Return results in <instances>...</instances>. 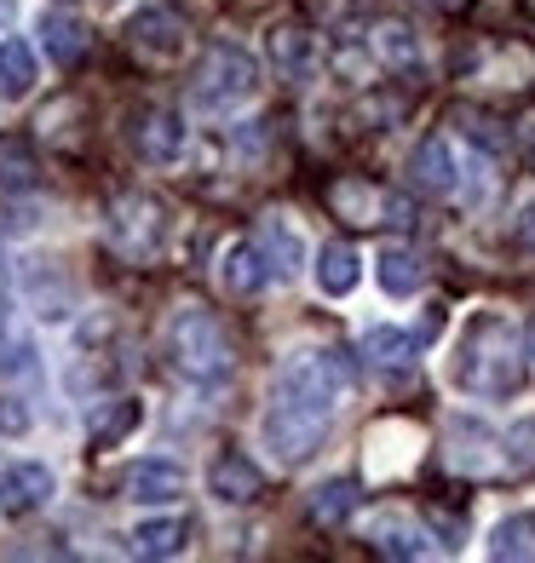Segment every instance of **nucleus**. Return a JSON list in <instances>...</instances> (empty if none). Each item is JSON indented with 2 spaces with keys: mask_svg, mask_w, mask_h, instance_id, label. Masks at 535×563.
Segmentation results:
<instances>
[{
  "mask_svg": "<svg viewBox=\"0 0 535 563\" xmlns=\"http://www.w3.org/2000/svg\"><path fill=\"white\" fill-rule=\"evenodd\" d=\"M351 356L340 345H323V351H299L283 363V374H276V391H271V408H265V443L271 454L283 460V466H305L323 438H328V426H335L340 415V402L351 397Z\"/></svg>",
  "mask_w": 535,
  "mask_h": 563,
  "instance_id": "1",
  "label": "nucleus"
},
{
  "mask_svg": "<svg viewBox=\"0 0 535 563\" xmlns=\"http://www.w3.org/2000/svg\"><path fill=\"white\" fill-rule=\"evenodd\" d=\"M524 356L529 345L518 340V328L483 311L467 340H461V356H455V379H461V391L483 397V402H501V397H518L524 391Z\"/></svg>",
  "mask_w": 535,
  "mask_h": 563,
  "instance_id": "2",
  "label": "nucleus"
},
{
  "mask_svg": "<svg viewBox=\"0 0 535 563\" xmlns=\"http://www.w3.org/2000/svg\"><path fill=\"white\" fill-rule=\"evenodd\" d=\"M167 363L190 379V386H225L237 368V351H231V334H225V322L214 311H201V305H178L167 317Z\"/></svg>",
  "mask_w": 535,
  "mask_h": 563,
  "instance_id": "3",
  "label": "nucleus"
},
{
  "mask_svg": "<svg viewBox=\"0 0 535 563\" xmlns=\"http://www.w3.org/2000/svg\"><path fill=\"white\" fill-rule=\"evenodd\" d=\"M253 87H260V64H253L248 46H237V41H214V46H208V58H201V69H196L190 98H196V110L225 115V110L248 104Z\"/></svg>",
  "mask_w": 535,
  "mask_h": 563,
  "instance_id": "4",
  "label": "nucleus"
},
{
  "mask_svg": "<svg viewBox=\"0 0 535 563\" xmlns=\"http://www.w3.org/2000/svg\"><path fill=\"white\" fill-rule=\"evenodd\" d=\"M110 230H116L121 253H133V260H156V247H162V236H167V208H162L156 196L133 190V196L116 201Z\"/></svg>",
  "mask_w": 535,
  "mask_h": 563,
  "instance_id": "5",
  "label": "nucleus"
},
{
  "mask_svg": "<svg viewBox=\"0 0 535 563\" xmlns=\"http://www.w3.org/2000/svg\"><path fill=\"white\" fill-rule=\"evenodd\" d=\"M127 139H133V150L150 167H167V162L185 156V115L167 110V104H144L127 121Z\"/></svg>",
  "mask_w": 535,
  "mask_h": 563,
  "instance_id": "6",
  "label": "nucleus"
},
{
  "mask_svg": "<svg viewBox=\"0 0 535 563\" xmlns=\"http://www.w3.org/2000/svg\"><path fill=\"white\" fill-rule=\"evenodd\" d=\"M328 201H335V213L346 224H410V201L374 190L363 178H340V185L328 190Z\"/></svg>",
  "mask_w": 535,
  "mask_h": 563,
  "instance_id": "7",
  "label": "nucleus"
},
{
  "mask_svg": "<svg viewBox=\"0 0 535 563\" xmlns=\"http://www.w3.org/2000/svg\"><path fill=\"white\" fill-rule=\"evenodd\" d=\"M185 35H190V23L178 7H139L133 23H127V41H133L144 58H178L185 53Z\"/></svg>",
  "mask_w": 535,
  "mask_h": 563,
  "instance_id": "8",
  "label": "nucleus"
},
{
  "mask_svg": "<svg viewBox=\"0 0 535 563\" xmlns=\"http://www.w3.org/2000/svg\"><path fill=\"white\" fill-rule=\"evenodd\" d=\"M46 500H53V472L41 460H7L0 466V511L7 518H30Z\"/></svg>",
  "mask_w": 535,
  "mask_h": 563,
  "instance_id": "9",
  "label": "nucleus"
},
{
  "mask_svg": "<svg viewBox=\"0 0 535 563\" xmlns=\"http://www.w3.org/2000/svg\"><path fill=\"white\" fill-rule=\"evenodd\" d=\"M208 495L225 500V506H253V500L265 495V472L253 466L248 454L231 449V454H219L214 466H208Z\"/></svg>",
  "mask_w": 535,
  "mask_h": 563,
  "instance_id": "10",
  "label": "nucleus"
},
{
  "mask_svg": "<svg viewBox=\"0 0 535 563\" xmlns=\"http://www.w3.org/2000/svg\"><path fill=\"white\" fill-rule=\"evenodd\" d=\"M121 489L139 506H167V500L185 495V472H178L173 460H139V466L121 472Z\"/></svg>",
  "mask_w": 535,
  "mask_h": 563,
  "instance_id": "11",
  "label": "nucleus"
},
{
  "mask_svg": "<svg viewBox=\"0 0 535 563\" xmlns=\"http://www.w3.org/2000/svg\"><path fill=\"white\" fill-rule=\"evenodd\" d=\"M271 282V265H265V253H260V242H231L219 253V288L231 294V299H242V294H260Z\"/></svg>",
  "mask_w": 535,
  "mask_h": 563,
  "instance_id": "12",
  "label": "nucleus"
},
{
  "mask_svg": "<svg viewBox=\"0 0 535 563\" xmlns=\"http://www.w3.org/2000/svg\"><path fill=\"white\" fill-rule=\"evenodd\" d=\"M265 58H271V69L283 75V81H312V69H317V41L305 35V30H294V23H283V30H271L265 35Z\"/></svg>",
  "mask_w": 535,
  "mask_h": 563,
  "instance_id": "13",
  "label": "nucleus"
},
{
  "mask_svg": "<svg viewBox=\"0 0 535 563\" xmlns=\"http://www.w3.org/2000/svg\"><path fill=\"white\" fill-rule=\"evenodd\" d=\"M410 190L415 196H449L455 190V156L444 139H421L410 156Z\"/></svg>",
  "mask_w": 535,
  "mask_h": 563,
  "instance_id": "14",
  "label": "nucleus"
},
{
  "mask_svg": "<svg viewBox=\"0 0 535 563\" xmlns=\"http://www.w3.org/2000/svg\"><path fill=\"white\" fill-rule=\"evenodd\" d=\"M369 53L380 69H421V35L397 18H380L369 30Z\"/></svg>",
  "mask_w": 535,
  "mask_h": 563,
  "instance_id": "15",
  "label": "nucleus"
},
{
  "mask_svg": "<svg viewBox=\"0 0 535 563\" xmlns=\"http://www.w3.org/2000/svg\"><path fill=\"white\" fill-rule=\"evenodd\" d=\"M363 356L386 374H415L421 363V334H403V328H369L363 334Z\"/></svg>",
  "mask_w": 535,
  "mask_h": 563,
  "instance_id": "16",
  "label": "nucleus"
},
{
  "mask_svg": "<svg viewBox=\"0 0 535 563\" xmlns=\"http://www.w3.org/2000/svg\"><path fill=\"white\" fill-rule=\"evenodd\" d=\"M253 242H260L265 265H271V282H288V276L299 271V260H305V242L294 236V224H288V219H260Z\"/></svg>",
  "mask_w": 535,
  "mask_h": 563,
  "instance_id": "17",
  "label": "nucleus"
},
{
  "mask_svg": "<svg viewBox=\"0 0 535 563\" xmlns=\"http://www.w3.org/2000/svg\"><path fill=\"white\" fill-rule=\"evenodd\" d=\"M369 541H374L380 558H426V552H432V534H426L421 523H410V518H397V511L374 518Z\"/></svg>",
  "mask_w": 535,
  "mask_h": 563,
  "instance_id": "18",
  "label": "nucleus"
},
{
  "mask_svg": "<svg viewBox=\"0 0 535 563\" xmlns=\"http://www.w3.org/2000/svg\"><path fill=\"white\" fill-rule=\"evenodd\" d=\"M374 276H380V288H386L392 299H410L421 282H426V265H421V253L415 247H380L374 253Z\"/></svg>",
  "mask_w": 535,
  "mask_h": 563,
  "instance_id": "19",
  "label": "nucleus"
},
{
  "mask_svg": "<svg viewBox=\"0 0 535 563\" xmlns=\"http://www.w3.org/2000/svg\"><path fill=\"white\" fill-rule=\"evenodd\" d=\"M35 81H41V69H35L30 41H0V104H18V98H30Z\"/></svg>",
  "mask_w": 535,
  "mask_h": 563,
  "instance_id": "20",
  "label": "nucleus"
},
{
  "mask_svg": "<svg viewBox=\"0 0 535 563\" xmlns=\"http://www.w3.org/2000/svg\"><path fill=\"white\" fill-rule=\"evenodd\" d=\"M127 541H133L139 558H178L190 541V523L185 518H150V523H133Z\"/></svg>",
  "mask_w": 535,
  "mask_h": 563,
  "instance_id": "21",
  "label": "nucleus"
},
{
  "mask_svg": "<svg viewBox=\"0 0 535 563\" xmlns=\"http://www.w3.org/2000/svg\"><path fill=\"white\" fill-rule=\"evenodd\" d=\"M357 247L351 242H328L323 253H317V288L328 294V299H346L351 288H357Z\"/></svg>",
  "mask_w": 535,
  "mask_h": 563,
  "instance_id": "22",
  "label": "nucleus"
},
{
  "mask_svg": "<svg viewBox=\"0 0 535 563\" xmlns=\"http://www.w3.org/2000/svg\"><path fill=\"white\" fill-rule=\"evenodd\" d=\"M357 506H363V489H357L351 477H335V483H323V489H312V518L323 529H340Z\"/></svg>",
  "mask_w": 535,
  "mask_h": 563,
  "instance_id": "23",
  "label": "nucleus"
},
{
  "mask_svg": "<svg viewBox=\"0 0 535 563\" xmlns=\"http://www.w3.org/2000/svg\"><path fill=\"white\" fill-rule=\"evenodd\" d=\"M41 41H46V58H53V64H75V58H81V23H75L69 12H46L41 18Z\"/></svg>",
  "mask_w": 535,
  "mask_h": 563,
  "instance_id": "24",
  "label": "nucleus"
},
{
  "mask_svg": "<svg viewBox=\"0 0 535 563\" xmlns=\"http://www.w3.org/2000/svg\"><path fill=\"white\" fill-rule=\"evenodd\" d=\"M35 173H41V162H35L30 144H23V139H0V190H30Z\"/></svg>",
  "mask_w": 535,
  "mask_h": 563,
  "instance_id": "25",
  "label": "nucleus"
},
{
  "mask_svg": "<svg viewBox=\"0 0 535 563\" xmlns=\"http://www.w3.org/2000/svg\"><path fill=\"white\" fill-rule=\"evenodd\" d=\"M490 558H535V518H501L490 529Z\"/></svg>",
  "mask_w": 535,
  "mask_h": 563,
  "instance_id": "26",
  "label": "nucleus"
},
{
  "mask_svg": "<svg viewBox=\"0 0 535 563\" xmlns=\"http://www.w3.org/2000/svg\"><path fill=\"white\" fill-rule=\"evenodd\" d=\"M455 121H461V133H467V139L478 144V150H490V156H501V150H506V133H501V121H490L483 110H461Z\"/></svg>",
  "mask_w": 535,
  "mask_h": 563,
  "instance_id": "27",
  "label": "nucleus"
},
{
  "mask_svg": "<svg viewBox=\"0 0 535 563\" xmlns=\"http://www.w3.org/2000/svg\"><path fill=\"white\" fill-rule=\"evenodd\" d=\"M133 420H139V402H116V415H110L105 426L92 431V443H98V449H105V443H116V438H121V431L133 426Z\"/></svg>",
  "mask_w": 535,
  "mask_h": 563,
  "instance_id": "28",
  "label": "nucleus"
},
{
  "mask_svg": "<svg viewBox=\"0 0 535 563\" xmlns=\"http://www.w3.org/2000/svg\"><path fill=\"white\" fill-rule=\"evenodd\" d=\"M513 242H518L524 253H535V201H524V208H518V219H513Z\"/></svg>",
  "mask_w": 535,
  "mask_h": 563,
  "instance_id": "29",
  "label": "nucleus"
},
{
  "mask_svg": "<svg viewBox=\"0 0 535 563\" xmlns=\"http://www.w3.org/2000/svg\"><path fill=\"white\" fill-rule=\"evenodd\" d=\"M12 317V276H7V253H0V328Z\"/></svg>",
  "mask_w": 535,
  "mask_h": 563,
  "instance_id": "30",
  "label": "nucleus"
},
{
  "mask_svg": "<svg viewBox=\"0 0 535 563\" xmlns=\"http://www.w3.org/2000/svg\"><path fill=\"white\" fill-rule=\"evenodd\" d=\"M23 420H30V415H18V408H0V431H23Z\"/></svg>",
  "mask_w": 535,
  "mask_h": 563,
  "instance_id": "31",
  "label": "nucleus"
},
{
  "mask_svg": "<svg viewBox=\"0 0 535 563\" xmlns=\"http://www.w3.org/2000/svg\"><path fill=\"white\" fill-rule=\"evenodd\" d=\"M426 7H438V12H461L467 0H426Z\"/></svg>",
  "mask_w": 535,
  "mask_h": 563,
  "instance_id": "32",
  "label": "nucleus"
},
{
  "mask_svg": "<svg viewBox=\"0 0 535 563\" xmlns=\"http://www.w3.org/2000/svg\"><path fill=\"white\" fill-rule=\"evenodd\" d=\"M529 356H535V322H529Z\"/></svg>",
  "mask_w": 535,
  "mask_h": 563,
  "instance_id": "33",
  "label": "nucleus"
}]
</instances>
